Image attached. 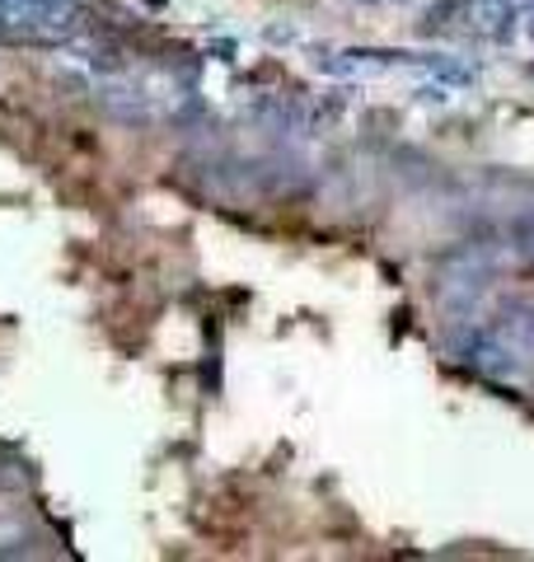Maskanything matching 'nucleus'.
<instances>
[{
  "label": "nucleus",
  "mask_w": 534,
  "mask_h": 562,
  "mask_svg": "<svg viewBox=\"0 0 534 562\" xmlns=\"http://www.w3.org/2000/svg\"><path fill=\"white\" fill-rule=\"evenodd\" d=\"M366 5H380V0H366Z\"/></svg>",
  "instance_id": "obj_1"
}]
</instances>
